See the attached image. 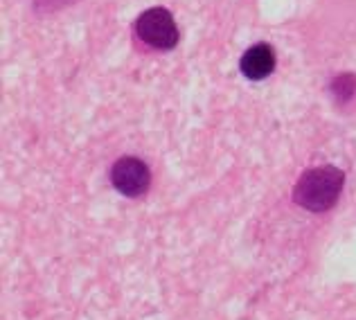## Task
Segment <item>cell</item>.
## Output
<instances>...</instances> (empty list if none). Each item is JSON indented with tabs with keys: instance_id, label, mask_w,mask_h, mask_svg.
Returning <instances> with one entry per match:
<instances>
[{
	"instance_id": "obj_1",
	"label": "cell",
	"mask_w": 356,
	"mask_h": 320,
	"mask_svg": "<svg viewBox=\"0 0 356 320\" xmlns=\"http://www.w3.org/2000/svg\"><path fill=\"white\" fill-rule=\"evenodd\" d=\"M345 172L334 165H321L302 172L293 187V201L309 212H327L341 199Z\"/></svg>"
},
{
	"instance_id": "obj_2",
	"label": "cell",
	"mask_w": 356,
	"mask_h": 320,
	"mask_svg": "<svg viewBox=\"0 0 356 320\" xmlns=\"http://www.w3.org/2000/svg\"><path fill=\"white\" fill-rule=\"evenodd\" d=\"M136 34L145 45L161 52H170L178 45V25L167 7H149L136 21Z\"/></svg>"
},
{
	"instance_id": "obj_3",
	"label": "cell",
	"mask_w": 356,
	"mask_h": 320,
	"mask_svg": "<svg viewBox=\"0 0 356 320\" xmlns=\"http://www.w3.org/2000/svg\"><path fill=\"white\" fill-rule=\"evenodd\" d=\"M108 176L115 190L122 196H129V199L143 196L149 190V185H152V169H149L145 160H140L136 156H124L115 160Z\"/></svg>"
},
{
	"instance_id": "obj_4",
	"label": "cell",
	"mask_w": 356,
	"mask_h": 320,
	"mask_svg": "<svg viewBox=\"0 0 356 320\" xmlns=\"http://www.w3.org/2000/svg\"><path fill=\"white\" fill-rule=\"evenodd\" d=\"M239 70L250 81H261L275 70V50L268 43H255L241 54Z\"/></svg>"
},
{
	"instance_id": "obj_5",
	"label": "cell",
	"mask_w": 356,
	"mask_h": 320,
	"mask_svg": "<svg viewBox=\"0 0 356 320\" xmlns=\"http://www.w3.org/2000/svg\"><path fill=\"white\" fill-rule=\"evenodd\" d=\"M330 93L339 104H348L356 97V74L354 72H341L330 81Z\"/></svg>"
}]
</instances>
